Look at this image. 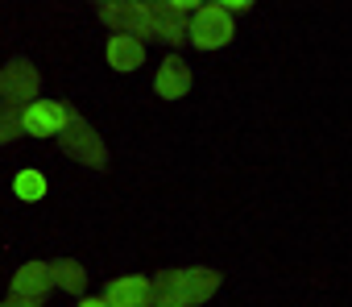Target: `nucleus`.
<instances>
[{
	"label": "nucleus",
	"mask_w": 352,
	"mask_h": 307,
	"mask_svg": "<svg viewBox=\"0 0 352 307\" xmlns=\"http://www.w3.org/2000/svg\"><path fill=\"white\" fill-rule=\"evenodd\" d=\"M153 17V38L166 46L191 42V17L204 9V0H145Z\"/></svg>",
	"instance_id": "3"
},
{
	"label": "nucleus",
	"mask_w": 352,
	"mask_h": 307,
	"mask_svg": "<svg viewBox=\"0 0 352 307\" xmlns=\"http://www.w3.org/2000/svg\"><path fill=\"white\" fill-rule=\"evenodd\" d=\"M191 83H195V75H191V67H187L179 54H170L166 63H157L153 92H157L162 100H183V96L191 92Z\"/></svg>",
	"instance_id": "9"
},
{
	"label": "nucleus",
	"mask_w": 352,
	"mask_h": 307,
	"mask_svg": "<svg viewBox=\"0 0 352 307\" xmlns=\"http://www.w3.org/2000/svg\"><path fill=\"white\" fill-rule=\"evenodd\" d=\"M50 270H54V286H58V290H67V295H87V270H83L75 257H58V262H50Z\"/></svg>",
	"instance_id": "12"
},
{
	"label": "nucleus",
	"mask_w": 352,
	"mask_h": 307,
	"mask_svg": "<svg viewBox=\"0 0 352 307\" xmlns=\"http://www.w3.org/2000/svg\"><path fill=\"white\" fill-rule=\"evenodd\" d=\"M67 116H71V104L67 100H34L25 108V133L30 137H58L67 129Z\"/></svg>",
	"instance_id": "7"
},
{
	"label": "nucleus",
	"mask_w": 352,
	"mask_h": 307,
	"mask_svg": "<svg viewBox=\"0 0 352 307\" xmlns=\"http://www.w3.org/2000/svg\"><path fill=\"white\" fill-rule=\"evenodd\" d=\"M220 5H224L228 13H245V9H249V0H220Z\"/></svg>",
	"instance_id": "16"
},
{
	"label": "nucleus",
	"mask_w": 352,
	"mask_h": 307,
	"mask_svg": "<svg viewBox=\"0 0 352 307\" xmlns=\"http://www.w3.org/2000/svg\"><path fill=\"white\" fill-rule=\"evenodd\" d=\"M100 21L112 30V38H137V42L153 38V17L145 0H104Z\"/></svg>",
	"instance_id": "4"
},
{
	"label": "nucleus",
	"mask_w": 352,
	"mask_h": 307,
	"mask_svg": "<svg viewBox=\"0 0 352 307\" xmlns=\"http://www.w3.org/2000/svg\"><path fill=\"white\" fill-rule=\"evenodd\" d=\"M79 307H112V303H108V299L100 295V299H79Z\"/></svg>",
	"instance_id": "17"
},
{
	"label": "nucleus",
	"mask_w": 352,
	"mask_h": 307,
	"mask_svg": "<svg viewBox=\"0 0 352 307\" xmlns=\"http://www.w3.org/2000/svg\"><path fill=\"white\" fill-rule=\"evenodd\" d=\"M224 274L212 266H174L149 278V307H199L220 290Z\"/></svg>",
	"instance_id": "1"
},
{
	"label": "nucleus",
	"mask_w": 352,
	"mask_h": 307,
	"mask_svg": "<svg viewBox=\"0 0 352 307\" xmlns=\"http://www.w3.org/2000/svg\"><path fill=\"white\" fill-rule=\"evenodd\" d=\"M25 133V108L17 104H0V145H9Z\"/></svg>",
	"instance_id": "14"
},
{
	"label": "nucleus",
	"mask_w": 352,
	"mask_h": 307,
	"mask_svg": "<svg viewBox=\"0 0 352 307\" xmlns=\"http://www.w3.org/2000/svg\"><path fill=\"white\" fill-rule=\"evenodd\" d=\"M58 149L67 154L71 162H79V167L108 171V145H104V137L91 129V120H87L79 108H71V116H67V129L58 133Z\"/></svg>",
	"instance_id": "2"
},
{
	"label": "nucleus",
	"mask_w": 352,
	"mask_h": 307,
	"mask_svg": "<svg viewBox=\"0 0 352 307\" xmlns=\"http://www.w3.org/2000/svg\"><path fill=\"white\" fill-rule=\"evenodd\" d=\"M104 299L112 307H149V278L145 274H129V278H112L104 286Z\"/></svg>",
	"instance_id": "10"
},
{
	"label": "nucleus",
	"mask_w": 352,
	"mask_h": 307,
	"mask_svg": "<svg viewBox=\"0 0 352 307\" xmlns=\"http://www.w3.org/2000/svg\"><path fill=\"white\" fill-rule=\"evenodd\" d=\"M9 290H13L17 299H34V303H46V295L54 290V270H50V262H25V266L13 274Z\"/></svg>",
	"instance_id": "8"
},
{
	"label": "nucleus",
	"mask_w": 352,
	"mask_h": 307,
	"mask_svg": "<svg viewBox=\"0 0 352 307\" xmlns=\"http://www.w3.org/2000/svg\"><path fill=\"white\" fill-rule=\"evenodd\" d=\"M0 307H42V303H34V299H17V295H9Z\"/></svg>",
	"instance_id": "15"
},
{
	"label": "nucleus",
	"mask_w": 352,
	"mask_h": 307,
	"mask_svg": "<svg viewBox=\"0 0 352 307\" xmlns=\"http://www.w3.org/2000/svg\"><path fill=\"white\" fill-rule=\"evenodd\" d=\"M108 67L112 71H120V75H129V71H137L141 63H145V42H137V38H108Z\"/></svg>",
	"instance_id": "11"
},
{
	"label": "nucleus",
	"mask_w": 352,
	"mask_h": 307,
	"mask_svg": "<svg viewBox=\"0 0 352 307\" xmlns=\"http://www.w3.org/2000/svg\"><path fill=\"white\" fill-rule=\"evenodd\" d=\"M13 195L25 200V204L46 200V175H42V171H17V179H13Z\"/></svg>",
	"instance_id": "13"
},
{
	"label": "nucleus",
	"mask_w": 352,
	"mask_h": 307,
	"mask_svg": "<svg viewBox=\"0 0 352 307\" xmlns=\"http://www.w3.org/2000/svg\"><path fill=\"white\" fill-rule=\"evenodd\" d=\"M236 38V25H232V13L224 5H212L204 0V9L191 17V46L195 50H220Z\"/></svg>",
	"instance_id": "6"
},
{
	"label": "nucleus",
	"mask_w": 352,
	"mask_h": 307,
	"mask_svg": "<svg viewBox=\"0 0 352 307\" xmlns=\"http://www.w3.org/2000/svg\"><path fill=\"white\" fill-rule=\"evenodd\" d=\"M42 92V75L30 59H9L0 67V104H17V108H30Z\"/></svg>",
	"instance_id": "5"
}]
</instances>
